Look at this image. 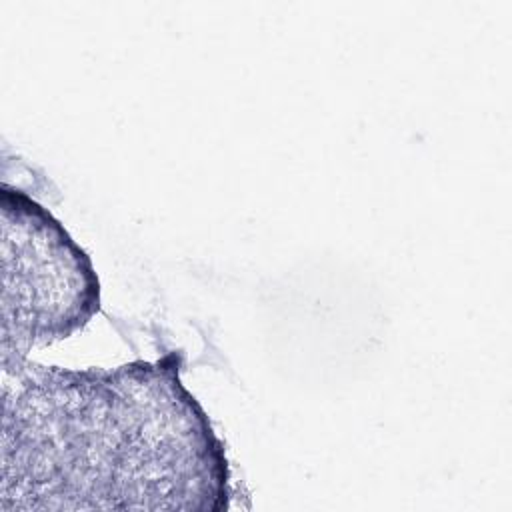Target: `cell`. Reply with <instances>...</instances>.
Segmentation results:
<instances>
[{
	"label": "cell",
	"mask_w": 512,
	"mask_h": 512,
	"mask_svg": "<svg viewBox=\"0 0 512 512\" xmlns=\"http://www.w3.org/2000/svg\"><path fill=\"white\" fill-rule=\"evenodd\" d=\"M2 364L82 330L100 310L90 256L58 218L2 182Z\"/></svg>",
	"instance_id": "7a4b0ae2"
},
{
	"label": "cell",
	"mask_w": 512,
	"mask_h": 512,
	"mask_svg": "<svg viewBox=\"0 0 512 512\" xmlns=\"http://www.w3.org/2000/svg\"><path fill=\"white\" fill-rule=\"evenodd\" d=\"M0 512L230 506L226 448L180 358L116 368L2 364Z\"/></svg>",
	"instance_id": "6da1fadb"
}]
</instances>
